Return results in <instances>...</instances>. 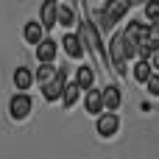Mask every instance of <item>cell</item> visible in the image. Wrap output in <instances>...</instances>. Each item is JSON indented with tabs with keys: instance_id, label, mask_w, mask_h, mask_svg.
<instances>
[{
	"instance_id": "cell-1",
	"label": "cell",
	"mask_w": 159,
	"mask_h": 159,
	"mask_svg": "<svg viewBox=\"0 0 159 159\" xmlns=\"http://www.w3.org/2000/svg\"><path fill=\"white\" fill-rule=\"evenodd\" d=\"M129 8H131V0H106V6L95 14L98 28H101V31H112L115 22L129 14Z\"/></svg>"
},
{
	"instance_id": "cell-2",
	"label": "cell",
	"mask_w": 159,
	"mask_h": 159,
	"mask_svg": "<svg viewBox=\"0 0 159 159\" xmlns=\"http://www.w3.org/2000/svg\"><path fill=\"white\" fill-rule=\"evenodd\" d=\"M78 36H81V42L92 50V56L95 59H106V50H103V42H101V34H98V28L92 25V22H81V28H78Z\"/></svg>"
},
{
	"instance_id": "cell-3",
	"label": "cell",
	"mask_w": 159,
	"mask_h": 159,
	"mask_svg": "<svg viewBox=\"0 0 159 159\" xmlns=\"http://www.w3.org/2000/svg\"><path fill=\"white\" fill-rule=\"evenodd\" d=\"M109 59H112V67L120 75H126V39H123V34L112 36V42H109Z\"/></svg>"
},
{
	"instance_id": "cell-4",
	"label": "cell",
	"mask_w": 159,
	"mask_h": 159,
	"mask_svg": "<svg viewBox=\"0 0 159 159\" xmlns=\"http://www.w3.org/2000/svg\"><path fill=\"white\" fill-rule=\"evenodd\" d=\"M64 84H67V70L61 67V70H56V75H53L48 84H42V95H45V98L53 103V101H59V98H61Z\"/></svg>"
},
{
	"instance_id": "cell-5",
	"label": "cell",
	"mask_w": 159,
	"mask_h": 159,
	"mask_svg": "<svg viewBox=\"0 0 159 159\" xmlns=\"http://www.w3.org/2000/svg\"><path fill=\"white\" fill-rule=\"evenodd\" d=\"M31 106H34V101H31V95H25V92H20V95H14V98L8 101V115H11L14 120H25V117L31 115Z\"/></svg>"
},
{
	"instance_id": "cell-6",
	"label": "cell",
	"mask_w": 159,
	"mask_h": 159,
	"mask_svg": "<svg viewBox=\"0 0 159 159\" xmlns=\"http://www.w3.org/2000/svg\"><path fill=\"white\" fill-rule=\"evenodd\" d=\"M98 134L101 137H112V134H117V129H120V117L115 115V112H106V115H98Z\"/></svg>"
},
{
	"instance_id": "cell-7",
	"label": "cell",
	"mask_w": 159,
	"mask_h": 159,
	"mask_svg": "<svg viewBox=\"0 0 159 159\" xmlns=\"http://www.w3.org/2000/svg\"><path fill=\"white\" fill-rule=\"evenodd\" d=\"M145 36H148V25H143L140 20H131V22L126 25V31H123V39H126V42H131L134 48H137Z\"/></svg>"
},
{
	"instance_id": "cell-8",
	"label": "cell",
	"mask_w": 159,
	"mask_h": 159,
	"mask_svg": "<svg viewBox=\"0 0 159 159\" xmlns=\"http://www.w3.org/2000/svg\"><path fill=\"white\" fill-rule=\"evenodd\" d=\"M56 11H59V3H56V0H45V3L39 6V25H42L45 31H50V28L56 25Z\"/></svg>"
},
{
	"instance_id": "cell-9",
	"label": "cell",
	"mask_w": 159,
	"mask_h": 159,
	"mask_svg": "<svg viewBox=\"0 0 159 159\" xmlns=\"http://www.w3.org/2000/svg\"><path fill=\"white\" fill-rule=\"evenodd\" d=\"M61 48H64V53L70 59H81L84 56V42H81L78 34H64L61 36Z\"/></svg>"
},
{
	"instance_id": "cell-10",
	"label": "cell",
	"mask_w": 159,
	"mask_h": 159,
	"mask_svg": "<svg viewBox=\"0 0 159 159\" xmlns=\"http://www.w3.org/2000/svg\"><path fill=\"white\" fill-rule=\"evenodd\" d=\"M56 50H59V45H56L50 36H45V39L36 45V59H39V64H53Z\"/></svg>"
},
{
	"instance_id": "cell-11",
	"label": "cell",
	"mask_w": 159,
	"mask_h": 159,
	"mask_svg": "<svg viewBox=\"0 0 159 159\" xmlns=\"http://www.w3.org/2000/svg\"><path fill=\"white\" fill-rule=\"evenodd\" d=\"M101 101H103V109H109V112H117V109H120V101H123V92H120V87H117V84H109V87L101 92Z\"/></svg>"
},
{
	"instance_id": "cell-12",
	"label": "cell",
	"mask_w": 159,
	"mask_h": 159,
	"mask_svg": "<svg viewBox=\"0 0 159 159\" xmlns=\"http://www.w3.org/2000/svg\"><path fill=\"white\" fill-rule=\"evenodd\" d=\"M22 36H25V42L28 45H39L42 39H45V28L39 25V22H25V28H22Z\"/></svg>"
},
{
	"instance_id": "cell-13",
	"label": "cell",
	"mask_w": 159,
	"mask_h": 159,
	"mask_svg": "<svg viewBox=\"0 0 159 159\" xmlns=\"http://www.w3.org/2000/svg\"><path fill=\"white\" fill-rule=\"evenodd\" d=\"M84 109L89 112V115H101L103 112V101H101V92L92 87V89H87V98H84Z\"/></svg>"
},
{
	"instance_id": "cell-14",
	"label": "cell",
	"mask_w": 159,
	"mask_h": 159,
	"mask_svg": "<svg viewBox=\"0 0 159 159\" xmlns=\"http://www.w3.org/2000/svg\"><path fill=\"white\" fill-rule=\"evenodd\" d=\"M31 84H34V73L28 67H17L14 70V87L20 92H25V89H31Z\"/></svg>"
},
{
	"instance_id": "cell-15",
	"label": "cell",
	"mask_w": 159,
	"mask_h": 159,
	"mask_svg": "<svg viewBox=\"0 0 159 159\" xmlns=\"http://www.w3.org/2000/svg\"><path fill=\"white\" fill-rule=\"evenodd\" d=\"M75 84H78V89H92V84H95V73H92V67H78V73H75Z\"/></svg>"
},
{
	"instance_id": "cell-16",
	"label": "cell",
	"mask_w": 159,
	"mask_h": 159,
	"mask_svg": "<svg viewBox=\"0 0 159 159\" xmlns=\"http://www.w3.org/2000/svg\"><path fill=\"white\" fill-rule=\"evenodd\" d=\"M78 98H81V89H78V84H75V81H67V84H64V92H61V101H64V106H75V103H78Z\"/></svg>"
},
{
	"instance_id": "cell-17",
	"label": "cell",
	"mask_w": 159,
	"mask_h": 159,
	"mask_svg": "<svg viewBox=\"0 0 159 159\" xmlns=\"http://www.w3.org/2000/svg\"><path fill=\"white\" fill-rule=\"evenodd\" d=\"M56 22L64 25V28H73V25H75V11H73L70 6H59V11H56Z\"/></svg>"
},
{
	"instance_id": "cell-18",
	"label": "cell",
	"mask_w": 159,
	"mask_h": 159,
	"mask_svg": "<svg viewBox=\"0 0 159 159\" xmlns=\"http://www.w3.org/2000/svg\"><path fill=\"white\" fill-rule=\"evenodd\" d=\"M154 75V70H151V64H148V59H140L137 64H134V78L140 81V84H145L148 78Z\"/></svg>"
},
{
	"instance_id": "cell-19",
	"label": "cell",
	"mask_w": 159,
	"mask_h": 159,
	"mask_svg": "<svg viewBox=\"0 0 159 159\" xmlns=\"http://www.w3.org/2000/svg\"><path fill=\"white\" fill-rule=\"evenodd\" d=\"M53 75H56L53 64H39V70L34 73V81H39V84H48V81H50Z\"/></svg>"
},
{
	"instance_id": "cell-20",
	"label": "cell",
	"mask_w": 159,
	"mask_h": 159,
	"mask_svg": "<svg viewBox=\"0 0 159 159\" xmlns=\"http://www.w3.org/2000/svg\"><path fill=\"white\" fill-rule=\"evenodd\" d=\"M145 17H148V22L159 20V0H148L145 3Z\"/></svg>"
},
{
	"instance_id": "cell-21",
	"label": "cell",
	"mask_w": 159,
	"mask_h": 159,
	"mask_svg": "<svg viewBox=\"0 0 159 159\" xmlns=\"http://www.w3.org/2000/svg\"><path fill=\"white\" fill-rule=\"evenodd\" d=\"M145 87H148V92H151L154 98H159V75H151V78L145 81Z\"/></svg>"
},
{
	"instance_id": "cell-22",
	"label": "cell",
	"mask_w": 159,
	"mask_h": 159,
	"mask_svg": "<svg viewBox=\"0 0 159 159\" xmlns=\"http://www.w3.org/2000/svg\"><path fill=\"white\" fill-rule=\"evenodd\" d=\"M148 39H151V42H159V20H154V22L148 25Z\"/></svg>"
},
{
	"instance_id": "cell-23",
	"label": "cell",
	"mask_w": 159,
	"mask_h": 159,
	"mask_svg": "<svg viewBox=\"0 0 159 159\" xmlns=\"http://www.w3.org/2000/svg\"><path fill=\"white\" fill-rule=\"evenodd\" d=\"M148 64H151V70H159V48H157V50H151V56H148Z\"/></svg>"
}]
</instances>
